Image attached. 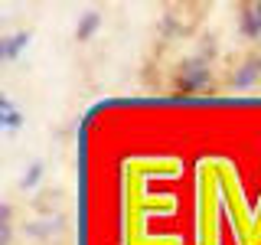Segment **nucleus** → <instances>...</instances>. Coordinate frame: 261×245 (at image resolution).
<instances>
[{
    "instance_id": "f257e3e1",
    "label": "nucleus",
    "mask_w": 261,
    "mask_h": 245,
    "mask_svg": "<svg viewBox=\"0 0 261 245\" xmlns=\"http://www.w3.org/2000/svg\"><path fill=\"white\" fill-rule=\"evenodd\" d=\"M242 33L245 36H261V4H251L242 13Z\"/></svg>"
},
{
    "instance_id": "f03ea898",
    "label": "nucleus",
    "mask_w": 261,
    "mask_h": 245,
    "mask_svg": "<svg viewBox=\"0 0 261 245\" xmlns=\"http://www.w3.org/2000/svg\"><path fill=\"white\" fill-rule=\"evenodd\" d=\"M206 79H209V69H206V65L190 62V65H186V76H183V88H186V92H190V88H199Z\"/></svg>"
},
{
    "instance_id": "7ed1b4c3",
    "label": "nucleus",
    "mask_w": 261,
    "mask_h": 245,
    "mask_svg": "<svg viewBox=\"0 0 261 245\" xmlns=\"http://www.w3.org/2000/svg\"><path fill=\"white\" fill-rule=\"evenodd\" d=\"M27 43H30V36H27V33H16V36H10V39L4 43V49H0V56H4V59H13V56L20 53V49L27 46Z\"/></svg>"
},
{
    "instance_id": "20e7f679",
    "label": "nucleus",
    "mask_w": 261,
    "mask_h": 245,
    "mask_svg": "<svg viewBox=\"0 0 261 245\" xmlns=\"http://www.w3.org/2000/svg\"><path fill=\"white\" fill-rule=\"evenodd\" d=\"M261 72V62H248L245 65V69L239 72V76H235V85L239 88H245V85H251V82H255V76Z\"/></svg>"
},
{
    "instance_id": "39448f33",
    "label": "nucleus",
    "mask_w": 261,
    "mask_h": 245,
    "mask_svg": "<svg viewBox=\"0 0 261 245\" xmlns=\"http://www.w3.org/2000/svg\"><path fill=\"white\" fill-rule=\"evenodd\" d=\"M0 111H4V125L7 128H20V111H16L13 108V105H10V98H4V102H0Z\"/></svg>"
},
{
    "instance_id": "423d86ee",
    "label": "nucleus",
    "mask_w": 261,
    "mask_h": 245,
    "mask_svg": "<svg viewBox=\"0 0 261 245\" xmlns=\"http://www.w3.org/2000/svg\"><path fill=\"white\" fill-rule=\"evenodd\" d=\"M98 23H101V16H98V13H85V20L79 23V39H88L98 30Z\"/></svg>"
},
{
    "instance_id": "0eeeda50",
    "label": "nucleus",
    "mask_w": 261,
    "mask_h": 245,
    "mask_svg": "<svg viewBox=\"0 0 261 245\" xmlns=\"http://www.w3.org/2000/svg\"><path fill=\"white\" fill-rule=\"evenodd\" d=\"M39 177H43V163H33V167H30V174L23 177V186H27V190H33V186L39 183Z\"/></svg>"
}]
</instances>
